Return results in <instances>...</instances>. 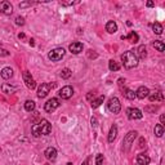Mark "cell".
<instances>
[{"label":"cell","mask_w":165,"mask_h":165,"mask_svg":"<svg viewBox=\"0 0 165 165\" xmlns=\"http://www.w3.org/2000/svg\"><path fill=\"white\" fill-rule=\"evenodd\" d=\"M121 61H123L124 67L128 68V70L134 68V67H137L138 66V58H137V56H135L134 52H132V50L125 52V53L121 56Z\"/></svg>","instance_id":"1"},{"label":"cell","mask_w":165,"mask_h":165,"mask_svg":"<svg viewBox=\"0 0 165 165\" xmlns=\"http://www.w3.org/2000/svg\"><path fill=\"white\" fill-rule=\"evenodd\" d=\"M137 134L138 133L137 132H129L128 134L124 137V141H123V148H124V151L125 152H128L129 150H130V147H132V144H133V142H134V139L137 138Z\"/></svg>","instance_id":"2"},{"label":"cell","mask_w":165,"mask_h":165,"mask_svg":"<svg viewBox=\"0 0 165 165\" xmlns=\"http://www.w3.org/2000/svg\"><path fill=\"white\" fill-rule=\"evenodd\" d=\"M107 108H108L110 112H112V114H119V112H120V110H121L120 101H119L116 97L110 98L108 103H107Z\"/></svg>","instance_id":"3"},{"label":"cell","mask_w":165,"mask_h":165,"mask_svg":"<svg viewBox=\"0 0 165 165\" xmlns=\"http://www.w3.org/2000/svg\"><path fill=\"white\" fill-rule=\"evenodd\" d=\"M65 49L63 48H56V49H53V50H50L49 52V54H48V58L50 59V61H54V62H57V61H61L65 57Z\"/></svg>","instance_id":"4"},{"label":"cell","mask_w":165,"mask_h":165,"mask_svg":"<svg viewBox=\"0 0 165 165\" xmlns=\"http://www.w3.org/2000/svg\"><path fill=\"white\" fill-rule=\"evenodd\" d=\"M22 77H23V81L26 84V86H27L28 89H35V86H36V83H35V80H34V77L31 76V74L28 71H25L23 74H22Z\"/></svg>","instance_id":"5"},{"label":"cell","mask_w":165,"mask_h":165,"mask_svg":"<svg viewBox=\"0 0 165 165\" xmlns=\"http://www.w3.org/2000/svg\"><path fill=\"white\" fill-rule=\"evenodd\" d=\"M72 94H74V89H72V86H70V85L63 86V88L58 92V95L62 98V99H70L72 97Z\"/></svg>","instance_id":"6"},{"label":"cell","mask_w":165,"mask_h":165,"mask_svg":"<svg viewBox=\"0 0 165 165\" xmlns=\"http://www.w3.org/2000/svg\"><path fill=\"white\" fill-rule=\"evenodd\" d=\"M0 13L5 14V16H10L13 13V5L7 0L1 1L0 3Z\"/></svg>","instance_id":"7"},{"label":"cell","mask_w":165,"mask_h":165,"mask_svg":"<svg viewBox=\"0 0 165 165\" xmlns=\"http://www.w3.org/2000/svg\"><path fill=\"white\" fill-rule=\"evenodd\" d=\"M59 107V101L57 99V98H52V99H49L47 103H45L44 108L47 112H53L54 110H57Z\"/></svg>","instance_id":"8"},{"label":"cell","mask_w":165,"mask_h":165,"mask_svg":"<svg viewBox=\"0 0 165 165\" xmlns=\"http://www.w3.org/2000/svg\"><path fill=\"white\" fill-rule=\"evenodd\" d=\"M39 128H40V132H41V135H47L52 132V125L49 124L48 120H45V119H43V120L39 123Z\"/></svg>","instance_id":"9"},{"label":"cell","mask_w":165,"mask_h":165,"mask_svg":"<svg viewBox=\"0 0 165 165\" xmlns=\"http://www.w3.org/2000/svg\"><path fill=\"white\" fill-rule=\"evenodd\" d=\"M49 92H50V84L43 83L41 85L39 86V89H37V97L39 98H45Z\"/></svg>","instance_id":"10"},{"label":"cell","mask_w":165,"mask_h":165,"mask_svg":"<svg viewBox=\"0 0 165 165\" xmlns=\"http://www.w3.org/2000/svg\"><path fill=\"white\" fill-rule=\"evenodd\" d=\"M126 112H128V117L132 119V120L142 119V116H143V114H142V111L139 108H129Z\"/></svg>","instance_id":"11"},{"label":"cell","mask_w":165,"mask_h":165,"mask_svg":"<svg viewBox=\"0 0 165 165\" xmlns=\"http://www.w3.org/2000/svg\"><path fill=\"white\" fill-rule=\"evenodd\" d=\"M44 155L49 161H54L57 159V150L54 148V147H48V148L45 150Z\"/></svg>","instance_id":"12"},{"label":"cell","mask_w":165,"mask_h":165,"mask_svg":"<svg viewBox=\"0 0 165 165\" xmlns=\"http://www.w3.org/2000/svg\"><path fill=\"white\" fill-rule=\"evenodd\" d=\"M148 94H150V90L146 86H139L137 89V92H135V97L139 98V99H144L146 97H148Z\"/></svg>","instance_id":"13"},{"label":"cell","mask_w":165,"mask_h":165,"mask_svg":"<svg viewBox=\"0 0 165 165\" xmlns=\"http://www.w3.org/2000/svg\"><path fill=\"white\" fill-rule=\"evenodd\" d=\"M137 163H138V165H148L151 163V159H150V156L146 155V153H139V155L137 156Z\"/></svg>","instance_id":"14"},{"label":"cell","mask_w":165,"mask_h":165,"mask_svg":"<svg viewBox=\"0 0 165 165\" xmlns=\"http://www.w3.org/2000/svg\"><path fill=\"white\" fill-rule=\"evenodd\" d=\"M148 98H150V101L151 102H156V101H163L164 99V95L163 93H161L160 90H155V92H150V94H148Z\"/></svg>","instance_id":"15"},{"label":"cell","mask_w":165,"mask_h":165,"mask_svg":"<svg viewBox=\"0 0 165 165\" xmlns=\"http://www.w3.org/2000/svg\"><path fill=\"white\" fill-rule=\"evenodd\" d=\"M70 52L74 54H79L83 52V44L80 41H75L70 45Z\"/></svg>","instance_id":"16"},{"label":"cell","mask_w":165,"mask_h":165,"mask_svg":"<svg viewBox=\"0 0 165 165\" xmlns=\"http://www.w3.org/2000/svg\"><path fill=\"white\" fill-rule=\"evenodd\" d=\"M106 31L108 34H115L117 31V25H116V22H114V21H108L107 22V25H106Z\"/></svg>","instance_id":"17"},{"label":"cell","mask_w":165,"mask_h":165,"mask_svg":"<svg viewBox=\"0 0 165 165\" xmlns=\"http://www.w3.org/2000/svg\"><path fill=\"white\" fill-rule=\"evenodd\" d=\"M13 76V70L10 67H4L1 70V77L5 80H9Z\"/></svg>","instance_id":"18"},{"label":"cell","mask_w":165,"mask_h":165,"mask_svg":"<svg viewBox=\"0 0 165 165\" xmlns=\"http://www.w3.org/2000/svg\"><path fill=\"white\" fill-rule=\"evenodd\" d=\"M135 56H137V58H142L144 59L147 57V50H146V47L144 45H141L139 48H138L137 53H135Z\"/></svg>","instance_id":"19"},{"label":"cell","mask_w":165,"mask_h":165,"mask_svg":"<svg viewBox=\"0 0 165 165\" xmlns=\"http://www.w3.org/2000/svg\"><path fill=\"white\" fill-rule=\"evenodd\" d=\"M116 135H117V126L114 124V125L111 126V129H110V133H108V142H114V139L116 138Z\"/></svg>","instance_id":"20"},{"label":"cell","mask_w":165,"mask_h":165,"mask_svg":"<svg viewBox=\"0 0 165 165\" xmlns=\"http://www.w3.org/2000/svg\"><path fill=\"white\" fill-rule=\"evenodd\" d=\"M125 39H128L130 43H133V44H135V43L139 40V36H138L137 32H134V31H130L128 34V36H125Z\"/></svg>","instance_id":"21"},{"label":"cell","mask_w":165,"mask_h":165,"mask_svg":"<svg viewBox=\"0 0 165 165\" xmlns=\"http://www.w3.org/2000/svg\"><path fill=\"white\" fill-rule=\"evenodd\" d=\"M152 30L156 35H161L163 34V26H161V23H159V22H155L152 25Z\"/></svg>","instance_id":"22"},{"label":"cell","mask_w":165,"mask_h":165,"mask_svg":"<svg viewBox=\"0 0 165 165\" xmlns=\"http://www.w3.org/2000/svg\"><path fill=\"white\" fill-rule=\"evenodd\" d=\"M103 101H105V95H101L99 98H97V99H94V101H92V107L93 108H97V107H99L103 103Z\"/></svg>","instance_id":"23"},{"label":"cell","mask_w":165,"mask_h":165,"mask_svg":"<svg viewBox=\"0 0 165 165\" xmlns=\"http://www.w3.org/2000/svg\"><path fill=\"white\" fill-rule=\"evenodd\" d=\"M25 110H26V111H28V112L34 111V110H35V102L31 101V99L26 101V102H25Z\"/></svg>","instance_id":"24"},{"label":"cell","mask_w":165,"mask_h":165,"mask_svg":"<svg viewBox=\"0 0 165 165\" xmlns=\"http://www.w3.org/2000/svg\"><path fill=\"white\" fill-rule=\"evenodd\" d=\"M152 45H153V48H155L156 50H159V52H164L165 50V45H164V43L161 41V40H156Z\"/></svg>","instance_id":"25"},{"label":"cell","mask_w":165,"mask_h":165,"mask_svg":"<svg viewBox=\"0 0 165 165\" xmlns=\"http://www.w3.org/2000/svg\"><path fill=\"white\" fill-rule=\"evenodd\" d=\"M153 132H155V135L156 137H163V134H164V126L161 125V124H157V125L155 126V130H153Z\"/></svg>","instance_id":"26"},{"label":"cell","mask_w":165,"mask_h":165,"mask_svg":"<svg viewBox=\"0 0 165 165\" xmlns=\"http://www.w3.org/2000/svg\"><path fill=\"white\" fill-rule=\"evenodd\" d=\"M123 94H124V97L128 98V99H134L135 98V93L132 90V89H124Z\"/></svg>","instance_id":"27"},{"label":"cell","mask_w":165,"mask_h":165,"mask_svg":"<svg viewBox=\"0 0 165 165\" xmlns=\"http://www.w3.org/2000/svg\"><path fill=\"white\" fill-rule=\"evenodd\" d=\"M31 132H32L34 137H36V138L41 135V132H40V128H39V124H34V125L31 126Z\"/></svg>","instance_id":"28"},{"label":"cell","mask_w":165,"mask_h":165,"mask_svg":"<svg viewBox=\"0 0 165 165\" xmlns=\"http://www.w3.org/2000/svg\"><path fill=\"white\" fill-rule=\"evenodd\" d=\"M108 68L111 71H119V68H120V65H119L117 62H115L114 59H111L108 62Z\"/></svg>","instance_id":"29"},{"label":"cell","mask_w":165,"mask_h":165,"mask_svg":"<svg viewBox=\"0 0 165 165\" xmlns=\"http://www.w3.org/2000/svg\"><path fill=\"white\" fill-rule=\"evenodd\" d=\"M71 75H72V72L70 68H63V70L61 71V77H62V79H68V77H71Z\"/></svg>","instance_id":"30"},{"label":"cell","mask_w":165,"mask_h":165,"mask_svg":"<svg viewBox=\"0 0 165 165\" xmlns=\"http://www.w3.org/2000/svg\"><path fill=\"white\" fill-rule=\"evenodd\" d=\"M3 90H4V93L10 94L12 92H14V88H9V86H8V84H4V85H3Z\"/></svg>","instance_id":"31"},{"label":"cell","mask_w":165,"mask_h":165,"mask_svg":"<svg viewBox=\"0 0 165 165\" xmlns=\"http://www.w3.org/2000/svg\"><path fill=\"white\" fill-rule=\"evenodd\" d=\"M95 164L97 165H102L103 164V155L102 153H98L97 157H95Z\"/></svg>","instance_id":"32"},{"label":"cell","mask_w":165,"mask_h":165,"mask_svg":"<svg viewBox=\"0 0 165 165\" xmlns=\"http://www.w3.org/2000/svg\"><path fill=\"white\" fill-rule=\"evenodd\" d=\"M16 25L23 26V25H25V19L22 18V17H17V18H16Z\"/></svg>","instance_id":"33"},{"label":"cell","mask_w":165,"mask_h":165,"mask_svg":"<svg viewBox=\"0 0 165 165\" xmlns=\"http://www.w3.org/2000/svg\"><path fill=\"white\" fill-rule=\"evenodd\" d=\"M8 56H9V52L7 49L0 48V57H8Z\"/></svg>","instance_id":"34"},{"label":"cell","mask_w":165,"mask_h":165,"mask_svg":"<svg viewBox=\"0 0 165 165\" xmlns=\"http://www.w3.org/2000/svg\"><path fill=\"white\" fill-rule=\"evenodd\" d=\"M31 4H32V3H31V1H27V3H21V4H19V8L28 7V5H31Z\"/></svg>","instance_id":"35"},{"label":"cell","mask_w":165,"mask_h":165,"mask_svg":"<svg viewBox=\"0 0 165 165\" xmlns=\"http://www.w3.org/2000/svg\"><path fill=\"white\" fill-rule=\"evenodd\" d=\"M123 84H125V79H119V86H123Z\"/></svg>","instance_id":"36"},{"label":"cell","mask_w":165,"mask_h":165,"mask_svg":"<svg viewBox=\"0 0 165 165\" xmlns=\"http://www.w3.org/2000/svg\"><path fill=\"white\" fill-rule=\"evenodd\" d=\"M143 143H144V139H143V138H141V139H139V147H141V148L144 146Z\"/></svg>","instance_id":"37"},{"label":"cell","mask_w":165,"mask_h":165,"mask_svg":"<svg viewBox=\"0 0 165 165\" xmlns=\"http://www.w3.org/2000/svg\"><path fill=\"white\" fill-rule=\"evenodd\" d=\"M160 121H161V125H163L164 121H165V116H164V115H161V116H160Z\"/></svg>","instance_id":"38"},{"label":"cell","mask_w":165,"mask_h":165,"mask_svg":"<svg viewBox=\"0 0 165 165\" xmlns=\"http://www.w3.org/2000/svg\"><path fill=\"white\" fill-rule=\"evenodd\" d=\"M146 5H147L148 8H151V7H153V3H152V1H147V4H146Z\"/></svg>","instance_id":"39"},{"label":"cell","mask_w":165,"mask_h":165,"mask_svg":"<svg viewBox=\"0 0 165 165\" xmlns=\"http://www.w3.org/2000/svg\"><path fill=\"white\" fill-rule=\"evenodd\" d=\"M92 125H94V126H95V125H97V120H95V119H94V117H93V119H92Z\"/></svg>","instance_id":"40"},{"label":"cell","mask_w":165,"mask_h":165,"mask_svg":"<svg viewBox=\"0 0 165 165\" xmlns=\"http://www.w3.org/2000/svg\"><path fill=\"white\" fill-rule=\"evenodd\" d=\"M30 45H31V47H34V45H35V43H34V40H32V39L30 40Z\"/></svg>","instance_id":"41"},{"label":"cell","mask_w":165,"mask_h":165,"mask_svg":"<svg viewBox=\"0 0 165 165\" xmlns=\"http://www.w3.org/2000/svg\"><path fill=\"white\" fill-rule=\"evenodd\" d=\"M18 37H19V39H23V37H25V34H19Z\"/></svg>","instance_id":"42"},{"label":"cell","mask_w":165,"mask_h":165,"mask_svg":"<svg viewBox=\"0 0 165 165\" xmlns=\"http://www.w3.org/2000/svg\"><path fill=\"white\" fill-rule=\"evenodd\" d=\"M81 165H89V164H88V160H85V161H84V163H83Z\"/></svg>","instance_id":"43"},{"label":"cell","mask_w":165,"mask_h":165,"mask_svg":"<svg viewBox=\"0 0 165 165\" xmlns=\"http://www.w3.org/2000/svg\"><path fill=\"white\" fill-rule=\"evenodd\" d=\"M160 165H164V159H161V163H160Z\"/></svg>","instance_id":"44"},{"label":"cell","mask_w":165,"mask_h":165,"mask_svg":"<svg viewBox=\"0 0 165 165\" xmlns=\"http://www.w3.org/2000/svg\"><path fill=\"white\" fill-rule=\"evenodd\" d=\"M45 165H49V164H45Z\"/></svg>","instance_id":"45"}]
</instances>
